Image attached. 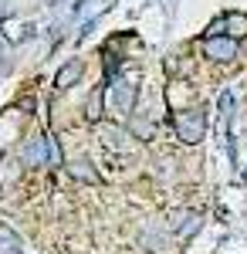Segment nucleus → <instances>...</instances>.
<instances>
[{"label":"nucleus","mask_w":247,"mask_h":254,"mask_svg":"<svg viewBox=\"0 0 247 254\" xmlns=\"http://www.w3.org/2000/svg\"><path fill=\"white\" fill-rule=\"evenodd\" d=\"M173 129H176V139L186 142V146H196L200 139L207 136V112L203 109H183L173 116Z\"/></svg>","instance_id":"nucleus-1"},{"label":"nucleus","mask_w":247,"mask_h":254,"mask_svg":"<svg viewBox=\"0 0 247 254\" xmlns=\"http://www.w3.org/2000/svg\"><path fill=\"white\" fill-rule=\"evenodd\" d=\"M203 55L213 61H234L237 58V38H207L203 41Z\"/></svg>","instance_id":"nucleus-2"},{"label":"nucleus","mask_w":247,"mask_h":254,"mask_svg":"<svg viewBox=\"0 0 247 254\" xmlns=\"http://www.w3.org/2000/svg\"><path fill=\"white\" fill-rule=\"evenodd\" d=\"M81 75H85V61H78V58H75V61H68V64H61V71L55 75V88H58V92L71 88V85H75Z\"/></svg>","instance_id":"nucleus-3"},{"label":"nucleus","mask_w":247,"mask_h":254,"mask_svg":"<svg viewBox=\"0 0 247 254\" xmlns=\"http://www.w3.org/2000/svg\"><path fill=\"white\" fill-rule=\"evenodd\" d=\"M105 92H112L115 109H119V112H129V109H132L135 85H129V81H115V85H109V88H105Z\"/></svg>","instance_id":"nucleus-4"},{"label":"nucleus","mask_w":247,"mask_h":254,"mask_svg":"<svg viewBox=\"0 0 247 254\" xmlns=\"http://www.w3.org/2000/svg\"><path fill=\"white\" fill-rule=\"evenodd\" d=\"M68 173L75 176V180H81V183H102V176L92 170V163L85 156H78V159H68Z\"/></svg>","instance_id":"nucleus-5"},{"label":"nucleus","mask_w":247,"mask_h":254,"mask_svg":"<svg viewBox=\"0 0 247 254\" xmlns=\"http://www.w3.org/2000/svg\"><path fill=\"white\" fill-rule=\"evenodd\" d=\"M102 116H105V85H98L88 95V105H85V119L88 122H102Z\"/></svg>","instance_id":"nucleus-6"},{"label":"nucleus","mask_w":247,"mask_h":254,"mask_svg":"<svg viewBox=\"0 0 247 254\" xmlns=\"http://www.w3.org/2000/svg\"><path fill=\"white\" fill-rule=\"evenodd\" d=\"M0 254H24V244H20L17 231L3 227V224H0Z\"/></svg>","instance_id":"nucleus-7"}]
</instances>
